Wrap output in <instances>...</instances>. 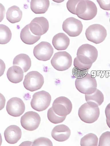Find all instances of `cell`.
Returning a JSON list of instances; mask_svg holds the SVG:
<instances>
[{
    "mask_svg": "<svg viewBox=\"0 0 110 146\" xmlns=\"http://www.w3.org/2000/svg\"><path fill=\"white\" fill-rule=\"evenodd\" d=\"M63 31L70 37L78 36L82 31L83 25L78 19L73 17L67 18L62 25Z\"/></svg>",
    "mask_w": 110,
    "mask_h": 146,
    "instance_id": "cell-8",
    "label": "cell"
},
{
    "mask_svg": "<svg viewBox=\"0 0 110 146\" xmlns=\"http://www.w3.org/2000/svg\"><path fill=\"white\" fill-rule=\"evenodd\" d=\"M44 83L42 75L37 71L28 72L25 76L23 84L25 88L31 92L40 89Z\"/></svg>",
    "mask_w": 110,
    "mask_h": 146,
    "instance_id": "cell-4",
    "label": "cell"
},
{
    "mask_svg": "<svg viewBox=\"0 0 110 146\" xmlns=\"http://www.w3.org/2000/svg\"><path fill=\"white\" fill-rule=\"evenodd\" d=\"M6 109L9 115L17 117L23 114L25 111V106L21 99L17 97H13L7 102Z\"/></svg>",
    "mask_w": 110,
    "mask_h": 146,
    "instance_id": "cell-11",
    "label": "cell"
},
{
    "mask_svg": "<svg viewBox=\"0 0 110 146\" xmlns=\"http://www.w3.org/2000/svg\"><path fill=\"white\" fill-rule=\"evenodd\" d=\"M71 135V131L68 126L64 125H57L51 132L53 138L57 141L64 142L68 139Z\"/></svg>",
    "mask_w": 110,
    "mask_h": 146,
    "instance_id": "cell-14",
    "label": "cell"
},
{
    "mask_svg": "<svg viewBox=\"0 0 110 146\" xmlns=\"http://www.w3.org/2000/svg\"><path fill=\"white\" fill-rule=\"evenodd\" d=\"M66 6L68 11L72 14L77 16L85 13L87 8L86 1H72L69 0L67 3Z\"/></svg>",
    "mask_w": 110,
    "mask_h": 146,
    "instance_id": "cell-15",
    "label": "cell"
},
{
    "mask_svg": "<svg viewBox=\"0 0 110 146\" xmlns=\"http://www.w3.org/2000/svg\"><path fill=\"white\" fill-rule=\"evenodd\" d=\"M85 35L89 41L98 44L105 40L107 36V32L102 25L95 24L90 25L87 29Z\"/></svg>",
    "mask_w": 110,
    "mask_h": 146,
    "instance_id": "cell-2",
    "label": "cell"
},
{
    "mask_svg": "<svg viewBox=\"0 0 110 146\" xmlns=\"http://www.w3.org/2000/svg\"><path fill=\"white\" fill-rule=\"evenodd\" d=\"M41 121L40 117L38 113L30 111L26 112L21 116V123L22 127L25 129L32 131L38 128Z\"/></svg>",
    "mask_w": 110,
    "mask_h": 146,
    "instance_id": "cell-7",
    "label": "cell"
},
{
    "mask_svg": "<svg viewBox=\"0 0 110 146\" xmlns=\"http://www.w3.org/2000/svg\"><path fill=\"white\" fill-rule=\"evenodd\" d=\"M6 19L11 23L15 24L20 22L22 18V12L15 5L9 8L6 12Z\"/></svg>",
    "mask_w": 110,
    "mask_h": 146,
    "instance_id": "cell-24",
    "label": "cell"
},
{
    "mask_svg": "<svg viewBox=\"0 0 110 146\" xmlns=\"http://www.w3.org/2000/svg\"><path fill=\"white\" fill-rule=\"evenodd\" d=\"M52 107L54 112L60 116L70 114L72 109V102L68 98L64 96L59 97L55 99Z\"/></svg>",
    "mask_w": 110,
    "mask_h": 146,
    "instance_id": "cell-9",
    "label": "cell"
},
{
    "mask_svg": "<svg viewBox=\"0 0 110 146\" xmlns=\"http://www.w3.org/2000/svg\"><path fill=\"white\" fill-rule=\"evenodd\" d=\"M52 42L55 49L58 50H65L69 45L70 40L65 34L59 33L54 36Z\"/></svg>",
    "mask_w": 110,
    "mask_h": 146,
    "instance_id": "cell-17",
    "label": "cell"
},
{
    "mask_svg": "<svg viewBox=\"0 0 110 146\" xmlns=\"http://www.w3.org/2000/svg\"><path fill=\"white\" fill-rule=\"evenodd\" d=\"M99 139L97 136L92 133L87 134L81 139V146H98Z\"/></svg>",
    "mask_w": 110,
    "mask_h": 146,
    "instance_id": "cell-27",
    "label": "cell"
},
{
    "mask_svg": "<svg viewBox=\"0 0 110 146\" xmlns=\"http://www.w3.org/2000/svg\"><path fill=\"white\" fill-rule=\"evenodd\" d=\"M93 62L89 58L82 55H77L74 61V66L78 70L87 71L91 68Z\"/></svg>",
    "mask_w": 110,
    "mask_h": 146,
    "instance_id": "cell-21",
    "label": "cell"
},
{
    "mask_svg": "<svg viewBox=\"0 0 110 146\" xmlns=\"http://www.w3.org/2000/svg\"><path fill=\"white\" fill-rule=\"evenodd\" d=\"M50 2L48 0H32L30 8L35 14H44L49 7Z\"/></svg>",
    "mask_w": 110,
    "mask_h": 146,
    "instance_id": "cell-23",
    "label": "cell"
},
{
    "mask_svg": "<svg viewBox=\"0 0 110 146\" xmlns=\"http://www.w3.org/2000/svg\"><path fill=\"white\" fill-rule=\"evenodd\" d=\"M85 97L87 104L94 108L101 106L104 100V95L101 91L97 89L92 94L85 95Z\"/></svg>",
    "mask_w": 110,
    "mask_h": 146,
    "instance_id": "cell-20",
    "label": "cell"
},
{
    "mask_svg": "<svg viewBox=\"0 0 110 146\" xmlns=\"http://www.w3.org/2000/svg\"><path fill=\"white\" fill-rule=\"evenodd\" d=\"M100 114L99 107L94 108L90 106L87 103H85L81 106L78 111L80 119L88 124H92L97 120Z\"/></svg>",
    "mask_w": 110,
    "mask_h": 146,
    "instance_id": "cell-6",
    "label": "cell"
},
{
    "mask_svg": "<svg viewBox=\"0 0 110 146\" xmlns=\"http://www.w3.org/2000/svg\"><path fill=\"white\" fill-rule=\"evenodd\" d=\"M41 36H37L34 34L30 30L28 24L22 29L20 34V38L24 43L32 45L36 43L39 40Z\"/></svg>",
    "mask_w": 110,
    "mask_h": 146,
    "instance_id": "cell-18",
    "label": "cell"
},
{
    "mask_svg": "<svg viewBox=\"0 0 110 146\" xmlns=\"http://www.w3.org/2000/svg\"><path fill=\"white\" fill-rule=\"evenodd\" d=\"M32 62L30 58L27 54H21L16 56L13 61V65L20 67L24 73L30 69Z\"/></svg>",
    "mask_w": 110,
    "mask_h": 146,
    "instance_id": "cell-22",
    "label": "cell"
},
{
    "mask_svg": "<svg viewBox=\"0 0 110 146\" xmlns=\"http://www.w3.org/2000/svg\"><path fill=\"white\" fill-rule=\"evenodd\" d=\"M100 7L104 10L110 11V1H102L97 0Z\"/></svg>",
    "mask_w": 110,
    "mask_h": 146,
    "instance_id": "cell-31",
    "label": "cell"
},
{
    "mask_svg": "<svg viewBox=\"0 0 110 146\" xmlns=\"http://www.w3.org/2000/svg\"><path fill=\"white\" fill-rule=\"evenodd\" d=\"M67 116H60L56 114L53 111L52 107L48 109L47 113L48 118L49 121L54 124H59L65 120Z\"/></svg>",
    "mask_w": 110,
    "mask_h": 146,
    "instance_id": "cell-28",
    "label": "cell"
},
{
    "mask_svg": "<svg viewBox=\"0 0 110 146\" xmlns=\"http://www.w3.org/2000/svg\"><path fill=\"white\" fill-rule=\"evenodd\" d=\"M31 31L34 34L41 36L46 33L49 29V22L43 17L34 18L29 24Z\"/></svg>",
    "mask_w": 110,
    "mask_h": 146,
    "instance_id": "cell-12",
    "label": "cell"
},
{
    "mask_svg": "<svg viewBox=\"0 0 110 146\" xmlns=\"http://www.w3.org/2000/svg\"><path fill=\"white\" fill-rule=\"evenodd\" d=\"M0 33V44H4L8 43L11 40L12 35L11 32L9 28L5 25L1 24Z\"/></svg>",
    "mask_w": 110,
    "mask_h": 146,
    "instance_id": "cell-26",
    "label": "cell"
},
{
    "mask_svg": "<svg viewBox=\"0 0 110 146\" xmlns=\"http://www.w3.org/2000/svg\"><path fill=\"white\" fill-rule=\"evenodd\" d=\"M33 53L38 60L43 61L49 60L54 53V48L49 43L42 41L36 46Z\"/></svg>",
    "mask_w": 110,
    "mask_h": 146,
    "instance_id": "cell-10",
    "label": "cell"
},
{
    "mask_svg": "<svg viewBox=\"0 0 110 146\" xmlns=\"http://www.w3.org/2000/svg\"><path fill=\"white\" fill-rule=\"evenodd\" d=\"M4 135L5 141L10 144L17 143L21 137V129L16 125L9 126L6 129Z\"/></svg>",
    "mask_w": 110,
    "mask_h": 146,
    "instance_id": "cell-13",
    "label": "cell"
},
{
    "mask_svg": "<svg viewBox=\"0 0 110 146\" xmlns=\"http://www.w3.org/2000/svg\"><path fill=\"white\" fill-rule=\"evenodd\" d=\"M99 146H110V131L103 133L100 136Z\"/></svg>",
    "mask_w": 110,
    "mask_h": 146,
    "instance_id": "cell-29",
    "label": "cell"
},
{
    "mask_svg": "<svg viewBox=\"0 0 110 146\" xmlns=\"http://www.w3.org/2000/svg\"><path fill=\"white\" fill-rule=\"evenodd\" d=\"M109 21H110V19H109Z\"/></svg>",
    "mask_w": 110,
    "mask_h": 146,
    "instance_id": "cell-34",
    "label": "cell"
},
{
    "mask_svg": "<svg viewBox=\"0 0 110 146\" xmlns=\"http://www.w3.org/2000/svg\"><path fill=\"white\" fill-rule=\"evenodd\" d=\"M71 55L65 51L58 52L54 54L51 60L52 65L55 69L64 71L68 69L72 64Z\"/></svg>",
    "mask_w": 110,
    "mask_h": 146,
    "instance_id": "cell-3",
    "label": "cell"
},
{
    "mask_svg": "<svg viewBox=\"0 0 110 146\" xmlns=\"http://www.w3.org/2000/svg\"><path fill=\"white\" fill-rule=\"evenodd\" d=\"M7 76L11 82L17 84L21 82L23 79L24 72L20 67L13 66L8 69Z\"/></svg>",
    "mask_w": 110,
    "mask_h": 146,
    "instance_id": "cell-19",
    "label": "cell"
},
{
    "mask_svg": "<svg viewBox=\"0 0 110 146\" xmlns=\"http://www.w3.org/2000/svg\"><path fill=\"white\" fill-rule=\"evenodd\" d=\"M51 96L50 93L44 90L34 93L31 102L32 108L41 112L47 109L50 105Z\"/></svg>",
    "mask_w": 110,
    "mask_h": 146,
    "instance_id": "cell-5",
    "label": "cell"
},
{
    "mask_svg": "<svg viewBox=\"0 0 110 146\" xmlns=\"http://www.w3.org/2000/svg\"><path fill=\"white\" fill-rule=\"evenodd\" d=\"M87 8L82 15L78 16L79 18L85 21H89L94 18L97 15L98 9L95 3L90 1H86Z\"/></svg>",
    "mask_w": 110,
    "mask_h": 146,
    "instance_id": "cell-25",
    "label": "cell"
},
{
    "mask_svg": "<svg viewBox=\"0 0 110 146\" xmlns=\"http://www.w3.org/2000/svg\"><path fill=\"white\" fill-rule=\"evenodd\" d=\"M105 114L106 119L110 121V103L106 107L105 110Z\"/></svg>",
    "mask_w": 110,
    "mask_h": 146,
    "instance_id": "cell-32",
    "label": "cell"
},
{
    "mask_svg": "<svg viewBox=\"0 0 110 146\" xmlns=\"http://www.w3.org/2000/svg\"><path fill=\"white\" fill-rule=\"evenodd\" d=\"M82 55L91 59L93 63L97 59L98 52L97 48L93 45L89 44H82L78 49L77 56Z\"/></svg>",
    "mask_w": 110,
    "mask_h": 146,
    "instance_id": "cell-16",
    "label": "cell"
},
{
    "mask_svg": "<svg viewBox=\"0 0 110 146\" xmlns=\"http://www.w3.org/2000/svg\"><path fill=\"white\" fill-rule=\"evenodd\" d=\"M107 124L108 127L110 128V121L107 119H106Z\"/></svg>",
    "mask_w": 110,
    "mask_h": 146,
    "instance_id": "cell-33",
    "label": "cell"
},
{
    "mask_svg": "<svg viewBox=\"0 0 110 146\" xmlns=\"http://www.w3.org/2000/svg\"><path fill=\"white\" fill-rule=\"evenodd\" d=\"M33 146H53L52 142L50 139L44 137H41L35 139L33 143Z\"/></svg>",
    "mask_w": 110,
    "mask_h": 146,
    "instance_id": "cell-30",
    "label": "cell"
},
{
    "mask_svg": "<svg viewBox=\"0 0 110 146\" xmlns=\"http://www.w3.org/2000/svg\"><path fill=\"white\" fill-rule=\"evenodd\" d=\"M75 85L79 92L85 95L90 94L95 92L97 87L95 78L88 73L82 77L77 78L75 80Z\"/></svg>",
    "mask_w": 110,
    "mask_h": 146,
    "instance_id": "cell-1",
    "label": "cell"
}]
</instances>
